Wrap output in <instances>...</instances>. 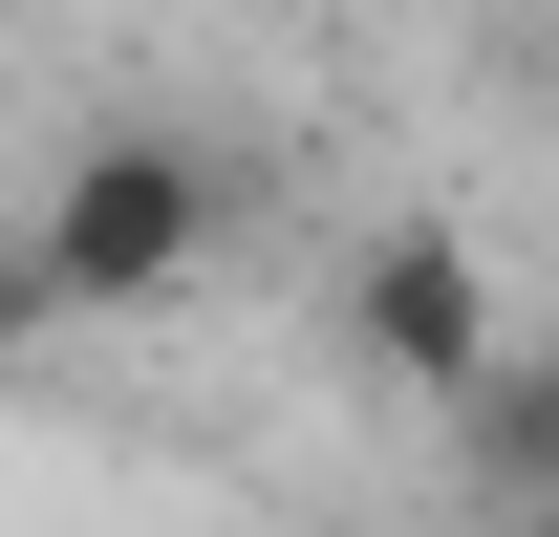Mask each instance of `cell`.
Returning a JSON list of instances; mask_svg holds the SVG:
<instances>
[{
  "mask_svg": "<svg viewBox=\"0 0 559 537\" xmlns=\"http://www.w3.org/2000/svg\"><path fill=\"white\" fill-rule=\"evenodd\" d=\"M22 237H44V301H66V323H130V301H173V279L215 259V172L173 130H86Z\"/></svg>",
  "mask_w": 559,
  "mask_h": 537,
  "instance_id": "obj_1",
  "label": "cell"
},
{
  "mask_svg": "<svg viewBox=\"0 0 559 537\" xmlns=\"http://www.w3.org/2000/svg\"><path fill=\"white\" fill-rule=\"evenodd\" d=\"M345 344L388 366V387L474 408V387H495V344H516V323H495V259L452 237V215H388V237L345 259Z\"/></svg>",
  "mask_w": 559,
  "mask_h": 537,
  "instance_id": "obj_2",
  "label": "cell"
},
{
  "mask_svg": "<svg viewBox=\"0 0 559 537\" xmlns=\"http://www.w3.org/2000/svg\"><path fill=\"white\" fill-rule=\"evenodd\" d=\"M430 430H452V494L474 516H516V537L559 516V344H495V387L430 408Z\"/></svg>",
  "mask_w": 559,
  "mask_h": 537,
  "instance_id": "obj_3",
  "label": "cell"
},
{
  "mask_svg": "<svg viewBox=\"0 0 559 537\" xmlns=\"http://www.w3.org/2000/svg\"><path fill=\"white\" fill-rule=\"evenodd\" d=\"M44 323H66V301H44V237H0V366H22Z\"/></svg>",
  "mask_w": 559,
  "mask_h": 537,
  "instance_id": "obj_4",
  "label": "cell"
},
{
  "mask_svg": "<svg viewBox=\"0 0 559 537\" xmlns=\"http://www.w3.org/2000/svg\"><path fill=\"white\" fill-rule=\"evenodd\" d=\"M538 537H559V516H538Z\"/></svg>",
  "mask_w": 559,
  "mask_h": 537,
  "instance_id": "obj_5",
  "label": "cell"
}]
</instances>
